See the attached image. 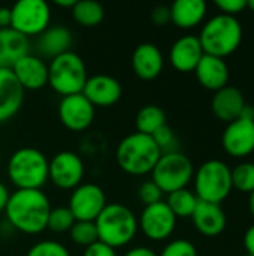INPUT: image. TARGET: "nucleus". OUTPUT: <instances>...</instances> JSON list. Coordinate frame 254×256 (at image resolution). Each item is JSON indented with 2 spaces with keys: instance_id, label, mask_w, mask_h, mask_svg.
Wrapping results in <instances>:
<instances>
[{
  "instance_id": "obj_29",
  "label": "nucleus",
  "mask_w": 254,
  "mask_h": 256,
  "mask_svg": "<svg viewBox=\"0 0 254 256\" xmlns=\"http://www.w3.org/2000/svg\"><path fill=\"white\" fill-rule=\"evenodd\" d=\"M232 177V188L243 192L252 194L254 190V164L253 162H243L238 164L234 170L231 168Z\"/></svg>"
},
{
  "instance_id": "obj_30",
  "label": "nucleus",
  "mask_w": 254,
  "mask_h": 256,
  "mask_svg": "<svg viewBox=\"0 0 254 256\" xmlns=\"http://www.w3.org/2000/svg\"><path fill=\"white\" fill-rule=\"evenodd\" d=\"M70 240L82 248H88L91 244H94L96 242H99V236H97V228L94 222H81L76 220L73 224V226L69 231Z\"/></svg>"
},
{
  "instance_id": "obj_26",
  "label": "nucleus",
  "mask_w": 254,
  "mask_h": 256,
  "mask_svg": "<svg viewBox=\"0 0 254 256\" xmlns=\"http://www.w3.org/2000/svg\"><path fill=\"white\" fill-rule=\"evenodd\" d=\"M136 132L153 136L162 126L166 124V114L157 105H145L136 114Z\"/></svg>"
},
{
  "instance_id": "obj_38",
  "label": "nucleus",
  "mask_w": 254,
  "mask_h": 256,
  "mask_svg": "<svg viewBox=\"0 0 254 256\" xmlns=\"http://www.w3.org/2000/svg\"><path fill=\"white\" fill-rule=\"evenodd\" d=\"M84 256H117L115 249L109 248L108 244L102 243V242H96L94 244L85 248Z\"/></svg>"
},
{
  "instance_id": "obj_5",
  "label": "nucleus",
  "mask_w": 254,
  "mask_h": 256,
  "mask_svg": "<svg viewBox=\"0 0 254 256\" xmlns=\"http://www.w3.org/2000/svg\"><path fill=\"white\" fill-rule=\"evenodd\" d=\"M99 242L112 249L127 246L138 234V218L133 212L118 202L106 204L99 218L94 220Z\"/></svg>"
},
{
  "instance_id": "obj_35",
  "label": "nucleus",
  "mask_w": 254,
  "mask_h": 256,
  "mask_svg": "<svg viewBox=\"0 0 254 256\" xmlns=\"http://www.w3.org/2000/svg\"><path fill=\"white\" fill-rule=\"evenodd\" d=\"M138 196H139V201H141L145 207L163 201V192H162V190L159 189V186H157L154 182H151V180L144 182V183L139 186Z\"/></svg>"
},
{
  "instance_id": "obj_31",
  "label": "nucleus",
  "mask_w": 254,
  "mask_h": 256,
  "mask_svg": "<svg viewBox=\"0 0 254 256\" xmlns=\"http://www.w3.org/2000/svg\"><path fill=\"white\" fill-rule=\"evenodd\" d=\"M75 222L76 220H75L72 212L69 210V207L51 208V213H49V218H48V224H46V230H49V231H52L55 234L69 232Z\"/></svg>"
},
{
  "instance_id": "obj_3",
  "label": "nucleus",
  "mask_w": 254,
  "mask_h": 256,
  "mask_svg": "<svg viewBox=\"0 0 254 256\" xmlns=\"http://www.w3.org/2000/svg\"><path fill=\"white\" fill-rule=\"evenodd\" d=\"M49 160L34 147H22L7 160V177L16 190H40L48 182Z\"/></svg>"
},
{
  "instance_id": "obj_22",
  "label": "nucleus",
  "mask_w": 254,
  "mask_h": 256,
  "mask_svg": "<svg viewBox=\"0 0 254 256\" xmlns=\"http://www.w3.org/2000/svg\"><path fill=\"white\" fill-rule=\"evenodd\" d=\"M193 225L198 232L205 237H217L226 230V213L219 204L199 201L192 216Z\"/></svg>"
},
{
  "instance_id": "obj_45",
  "label": "nucleus",
  "mask_w": 254,
  "mask_h": 256,
  "mask_svg": "<svg viewBox=\"0 0 254 256\" xmlns=\"http://www.w3.org/2000/svg\"><path fill=\"white\" fill-rule=\"evenodd\" d=\"M249 207H250V213L254 218V190L250 194V200H249Z\"/></svg>"
},
{
  "instance_id": "obj_10",
  "label": "nucleus",
  "mask_w": 254,
  "mask_h": 256,
  "mask_svg": "<svg viewBox=\"0 0 254 256\" xmlns=\"http://www.w3.org/2000/svg\"><path fill=\"white\" fill-rule=\"evenodd\" d=\"M85 166L82 159L69 150L58 152L52 156L48 166V180L63 190H73L82 184Z\"/></svg>"
},
{
  "instance_id": "obj_16",
  "label": "nucleus",
  "mask_w": 254,
  "mask_h": 256,
  "mask_svg": "<svg viewBox=\"0 0 254 256\" xmlns=\"http://www.w3.org/2000/svg\"><path fill=\"white\" fill-rule=\"evenodd\" d=\"M10 70L24 92H34L48 86V64L39 56L28 52L27 56L21 57Z\"/></svg>"
},
{
  "instance_id": "obj_8",
  "label": "nucleus",
  "mask_w": 254,
  "mask_h": 256,
  "mask_svg": "<svg viewBox=\"0 0 254 256\" xmlns=\"http://www.w3.org/2000/svg\"><path fill=\"white\" fill-rule=\"evenodd\" d=\"M195 168L192 160L181 152L163 153L151 171V182H154L163 194H172L187 189L193 180Z\"/></svg>"
},
{
  "instance_id": "obj_36",
  "label": "nucleus",
  "mask_w": 254,
  "mask_h": 256,
  "mask_svg": "<svg viewBox=\"0 0 254 256\" xmlns=\"http://www.w3.org/2000/svg\"><path fill=\"white\" fill-rule=\"evenodd\" d=\"M216 6L222 10V14L229 16H237L247 8V0H217Z\"/></svg>"
},
{
  "instance_id": "obj_27",
  "label": "nucleus",
  "mask_w": 254,
  "mask_h": 256,
  "mask_svg": "<svg viewBox=\"0 0 254 256\" xmlns=\"http://www.w3.org/2000/svg\"><path fill=\"white\" fill-rule=\"evenodd\" d=\"M70 10L73 20L82 27H96L105 18L103 6L94 0H79Z\"/></svg>"
},
{
  "instance_id": "obj_32",
  "label": "nucleus",
  "mask_w": 254,
  "mask_h": 256,
  "mask_svg": "<svg viewBox=\"0 0 254 256\" xmlns=\"http://www.w3.org/2000/svg\"><path fill=\"white\" fill-rule=\"evenodd\" d=\"M25 256H70V254L66 249V246H63L61 243L52 240H43L33 244Z\"/></svg>"
},
{
  "instance_id": "obj_33",
  "label": "nucleus",
  "mask_w": 254,
  "mask_h": 256,
  "mask_svg": "<svg viewBox=\"0 0 254 256\" xmlns=\"http://www.w3.org/2000/svg\"><path fill=\"white\" fill-rule=\"evenodd\" d=\"M154 142L157 144V147L160 148L162 154L163 153H172V152H178V146H177V136L174 134V130L165 124L162 126L154 135H153Z\"/></svg>"
},
{
  "instance_id": "obj_11",
  "label": "nucleus",
  "mask_w": 254,
  "mask_h": 256,
  "mask_svg": "<svg viewBox=\"0 0 254 256\" xmlns=\"http://www.w3.org/2000/svg\"><path fill=\"white\" fill-rule=\"evenodd\" d=\"M106 204V195L100 186L94 183H82L72 190L67 207L75 220L94 222Z\"/></svg>"
},
{
  "instance_id": "obj_42",
  "label": "nucleus",
  "mask_w": 254,
  "mask_h": 256,
  "mask_svg": "<svg viewBox=\"0 0 254 256\" xmlns=\"http://www.w3.org/2000/svg\"><path fill=\"white\" fill-rule=\"evenodd\" d=\"M9 196H10V194H9V190H7V188H6V184L0 180V213L4 212L6 204H7V201H9Z\"/></svg>"
},
{
  "instance_id": "obj_28",
  "label": "nucleus",
  "mask_w": 254,
  "mask_h": 256,
  "mask_svg": "<svg viewBox=\"0 0 254 256\" xmlns=\"http://www.w3.org/2000/svg\"><path fill=\"white\" fill-rule=\"evenodd\" d=\"M165 202L168 204V207L171 208V212L174 213V216L177 219L178 218L186 219V218L193 216L199 200L195 195V192H192L189 189H181V190L169 194L168 200Z\"/></svg>"
},
{
  "instance_id": "obj_34",
  "label": "nucleus",
  "mask_w": 254,
  "mask_h": 256,
  "mask_svg": "<svg viewBox=\"0 0 254 256\" xmlns=\"http://www.w3.org/2000/svg\"><path fill=\"white\" fill-rule=\"evenodd\" d=\"M159 256H198V250L189 240L178 238L168 243Z\"/></svg>"
},
{
  "instance_id": "obj_48",
  "label": "nucleus",
  "mask_w": 254,
  "mask_h": 256,
  "mask_svg": "<svg viewBox=\"0 0 254 256\" xmlns=\"http://www.w3.org/2000/svg\"><path fill=\"white\" fill-rule=\"evenodd\" d=\"M246 256H254V255H250V254H247V255H246Z\"/></svg>"
},
{
  "instance_id": "obj_47",
  "label": "nucleus",
  "mask_w": 254,
  "mask_h": 256,
  "mask_svg": "<svg viewBox=\"0 0 254 256\" xmlns=\"http://www.w3.org/2000/svg\"><path fill=\"white\" fill-rule=\"evenodd\" d=\"M0 164H1V148H0Z\"/></svg>"
},
{
  "instance_id": "obj_6",
  "label": "nucleus",
  "mask_w": 254,
  "mask_h": 256,
  "mask_svg": "<svg viewBox=\"0 0 254 256\" xmlns=\"http://www.w3.org/2000/svg\"><path fill=\"white\" fill-rule=\"evenodd\" d=\"M87 80L85 62L73 51L57 56L48 64V84L63 98L82 93Z\"/></svg>"
},
{
  "instance_id": "obj_37",
  "label": "nucleus",
  "mask_w": 254,
  "mask_h": 256,
  "mask_svg": "<svg viewBox=\"0 0 254 256\" xmlns=\"http://www.w3.org/2000/svg\"><path fill=\"white\" fill-rule=\"evenodd\" d=\"M151 21L154 26L157 27H163L166 24L171 22V9L169 6H156L153 10H151Z\"/></svg>"
},
{
  "instance_id": "obj_20",
  "label": "nucleus",
  "mask_w": 254,
  "mask_h": 256,
  "mask_svg": "<svg viewBox=\"0 0 254 256\" xmlns=\"http://www.w3.org/2000/svg\"><path fill=\"white\" fill-rule=\"evenodd\" d=\"M195 74L199 84L214 93L226 87L229 81V68L225 58L208 54H204L195 69Z\"/></svg>"
},
{
  "instance_id": "obj_1",
  "label": "nucleus",
  "mask_w": 254,
  "mask_h": 256,
  "mask_svg": "<svg viewBox=\"0 0 254 256\" xmlns=\"http://www.w3.org/2000/svg\"><path fill=\"white\" fill-rule=\"evenodd\" d=\"M51 202L42 190H15L4 208L9 225L27 236H36L46 230Z\"/></svg>"
},
{
  "instance_id": "obj_13",
  "label": "nucleus",
  "mask_w": 254,
  "mask_h": 256,
  "mask_svg": "<svg viewBox=\"0 0 254 256\" xmlns=\"http://www.w3.org/2000/svg\"><path fill=\"white\" fill-rule=\"evenodd\" d=\"M96 108L87 100L82 93L64 96L58 104V118L61 124L72 132L88 129L94 120Z\"/></svg>"
},
{
  "instance_id": "obj_24",
  "label": "nucleus",
  "mask_w": 254,
  "mask_h": 256,
  "mask_svg": "<svg viewBox=\"0 0 254 256\" xmlns=\"http://www.w3.org/2000/svg\"><path fill=\"white\" fill-rule=\"evenodd\" d=\"M28 52V38L19 34L10 27L0 28V68L12 69V66Z\"/></svg>"
},
{
  "instance_id": "obj_23",
  "label": "nucleus",
  "mask_w": 254,
  "mask_h": 256,
  "mask_svg": "<svg viewBox=\"0 0 254 256\" xmlns=\"http://www.w3.org/2000/svg\"><path fill=\"white\" fill-rule=\"evenodd\" d=\"M73 44L72 32L64 26H49L37 36V52L46 58H55L67 51Z\"/></svg>"
},
{
  "instance_id": "obj_41",
  "label": "nucleus",
  "mask_w": 254,
  "mask_h": 256,
  "mask_svg": "<svg viewBox=\"0 0 254 256\" xmlns=\"http://www.w3.org/2000/svg\"><path fill=\"white\" fill-rule=\"evenodd\" d=\"M124 256H157V254L153 249H150V248L138 246V248H133L129 252H126Z\"/></svg>"
},
{
  "instance_id": "obj_44",
  "label": "nucleus",
  "mask_w": 254,
  "mask_h": 256,
  "mask_svg": "<svg viewBox=\"0 0 254 256\" xmlns=\"http://www.w3.org/2000/svg\"><path fill=\"white\" fill-rule=\"evenodd\" d=\"M75 3H76V0H55V4L57 6H60V8H69V9H72L75 6Z\"/></svg>"
},
{
  "instance_id": "obj_9",
  "label": "nucleus",
  "mask_w": 254,
  "mask_h": 256,
  "mask_svg": "<svg viewBox=\"0 0 254 256\" xmlns=\"http://www.w3.org/2000/svg\"><path fill=\"white\" fill-rule=\"evenodd\" d=\"M10 28L25 38L39 36L51 21V9L45 0H19L10 8Z\"/></svg>"
},
{
  "instance_id": "obj_40",
  "label": "nucleus",
  "mask_w": 254,
  "mask_h": 256,
  "mask_svg": "<svg viewBox=\"0 0 254 256\" xmlns=\"http://www.w3.org/2000/svg\"><path fill=\"white\" fill-rule=\"evenodd\" d=\"M12 21L10 15V8L7 6H0V28H9Z\"/></svg>"
},
{
  "instance_id": "obj_4",
  "label": "nucleus",
  "mask_w": 254,
  "mask_h": 256,
  "mask_svg": "<svg viewBox=\"0 0 254 256\" xmlns=\"http://www.w3.org/2000/svg\"><path fill=\"white\" fill-rule=\"evenodd\" d=\"M204 54L225 58L234 54L243 40V26L237 16L219 14L208 20L198 36Z\"/></svg>"
},
{
  "instance_id": "obj_12",
  "label": "nucleus",
  "mask_w": 254,
  "mask_h": 256,
  "mask_svg": "<svg viewBox=\"0 0 254 256\" xmlns=\"http://www.w3.org/2000/svg\"><path fill=\"white\" fill-rule=\"evenodd\" d=\"M138 226L142 234L151 242H163L169 238L177 226V218L168 207L165 201H160L153 206L144 207Z\"/></svg>"
},
{
  "instance_id": "obj_2",
  "label": "nucleus",
  "mask_w": 254,
  "mask_h": 256,
  "mask_svg": "<svg viewBox=\"0 0 254 256\" xmlns=\"http://www.w3.org/2000/svg\"><path fill=\"white\" fill-rule=\"evenodd\" d=\"M162 152L154 142L153 136L139 132H133L124 136L115 150L118 166L124 172L136 177L151 174Z\"/></svg>"
},
{
  "instance_id": "obj_7",
  "label": "nucleus",
  "mask_w": 254,
  "mask_h": 256,
  "mask_svg": "<svg viewBox=\"0 0 254 256\" xmlns=\"http://www.w3.org/2000/svg\"><path fill=\"white\" fill-rule=\"evenodd\" d=\"M195 195L199 201L222 204L232 192L231 168L219 159L202 164L193 176Z\"/></svg>"
},
{
  "instance_id": "obj_46",
  "label": "nucleus",
  "mask_w": 254,
  "mask_h": 256,
  "mask_svg": "<svg viewBox=\"0 0 254 256\" xmlns=\"http://www.w3.org/2000/svg\"><path fill=\"white\" fill-rule=\"evenodd\" d=\"M247 8H250L254 12V0H249V2H247Z\"/></svg>"
},
{
  "instance_id": "obj_18",
  "label": "nucleus",
  "mask_w": 254,
  "mask_h": 256,
  "mask_svg": "<svg viewBox=\"0 0 254 256\" xmlns=\"http://www.w3.org/2000/svg\"><path fill=\"white\" fill-rule=\"evenodd\" d=\"M165 66V58L160 48L151 42L139 44L132 54V68L138 78L144 81L156 80Z\"/></svg>"
},
{
  "instance_id": "obj_25",
  "label": "nucleus",
  "mask_w": 254,
  "mask_h": 256,
  "mask_svg": "<svg viewBox=\"0 0 254 256\" xmlns=\"http://www.w3.org/2000/svg\"><path fill=\"white\" fill-rule=\"evenodd\" d=\"M169 9L171 22L183 30L199 26L207 15V3L204 0H177Z\"/></svg>"
},
{
  "instance_id": "obj_14",
  "label": "nucleus",
  "mask_w": 254,
  "mask_h": 256,
  "mask_svg": "<svg viewBox=\"0 0 254 256\" xmlns=\"http://www.w3.org/2000/svg\"><path fill=\"white\" fill-rule=\"evenodd\" d=\"M222 146L232 158H246L254 152V120L237 118L228 123L223 135Z\"/></svg>"
},
{
  "instance_id": "obj_21",
  "label": "nucleus",
  "mask_w": 254,
  "mask_h": 256,
  "mask_svg": "<svg viewBox=\"0 0 254 256\" xmlns=\"http://www.w3.org/2000/svg\"><path fill=\"white\" fill-rule=\"evenodd\" d=\"M247 105L243 92L234 86H226L216 92L211 100V110L214 116L226 123H231L241 117L244 106Z\"/></svg>"
},
{
  "instance_id": "obj_39",
  "label": "nucleus",
  "mask_w": 254,
  "mask_h": 256,
  "mask_svg": "<svg viewBox=\"0 0 254 256\" xmlns=\"http://www.w3.org/2000/svg\"><path fill=\"white\" fill-rule=\"evenodd\" d=\"M244 248H246L247 254L254 255V224L244 234Z\"/></svg>"
},
{
  "instance_id": "obj_17",
  "label": "nucleus",
  "mask_w": 254,
  "mask_h": 256,
  "mask_svg": "<svg viewBox=\"0 0 254 256\" xmlns=\"http://www.w3.org/2000/svg\"><path fill=\"white\" fill-rule=\"evenodd\" d=\"M202 57H204L202 45L198 36L193 34L181 36L180 39H177L169 51V62L172 68L183 74L195 72Z\"/></svg>"
},
{
  "instance_id": "obj_19",
  "label": "nucleus",
  "mask_w": 254,
  "mask_h": 256,
  "mask_svg": "<svg viewBox=\"0 0 254 256\" xmlns=\"http://www.w3.org/2000/svg\"><path fill=\"white\" fill-rule=\"evenodd\" d=\"M24 93L12 70L0 68V124L18 114L24 102Z\"/></svg>"
},
{
  "instance_id": "obj_15",
  "label": "nucleus",
  "mask_w": 254,
  "mask_h": 256,
  "mask_svg": "<svg viewBox=\"0 0 254 256\" xmlns=\"http://www.w3.org/2000/svg\"><path fill=\"white\" fill-rule=\"evenodd\" d=\"M82 94L94 108L96 106L106 108V106L115 105L121 99L123 87L117 78L111 75H105V74H97V75L88 76L82 88Z\"/></svg>"
},
{
  "instance_id": "obj_43",
  "label": "nucleus",
  "mask_w": 254,
  "mask_h": 256,
  "mask_svg": "<svg viewBox=\"0 0 254 256\" xmlns=\"http://www.w3.org/2000/svg\"><path fill=\"white\" fill-rule=\"evenodd\" d=\"M241 117L243 118H249V120H254V106L253 105H246L243 112H241Z\"/></svg>"
}]
</instances>
